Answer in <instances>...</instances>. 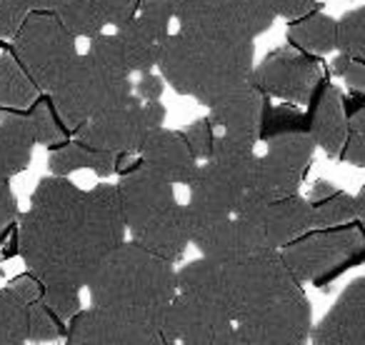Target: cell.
<instances>
[{
    "mask_svg": "<svg viewBox=\"0 0 365 345\" xmlns=\"http://www.w3.org/2000/svg\"><path fill=\"white\" fill-rule=\"evenodd\" d=\"M125 235L118 185L83 190L63 175H48L18 218V255L41 280L43 300L68 323L81 310V290Z\"/></svg>",
    "mask_w": 365,
    "mask_h": 345,
    "instance_id": "obj_1",
    "label": "cell"
},
{
    "mask_svg": "<svg viewBox=\"0 0 365 345\" xmlns=\"http://www.w3.org/2000/svg\"><path fill=\"white\" fill-rule=\"evenodd\" d=\"M178 290L218 305L233 323L305 293L280 250L240 260H213L200 255L178 270Z\"/></svg>",
    "mask_w": 365,
    "mask_h": 345,
    "instance_id": "obj_2",
    "label": "cell"
},
{
    "mask_svg": "<svg viewBox=\"0 0 365 345\" xmlns=\"http://www.w3.org/2000/svg\"><path fill=\"white\" fill-rule=\"evenodd\" d=\"M91 305L110 315L160 328L178 295L175 263L125 240L88 283Z\"/></svg>",
    "mask_w": 365,
    "mask_h": 345,
    "instance_id": "obj_3",
    "label": "cell"
},
{
    "mask_svg": "<svg viewBox=\"0 0 365 345\" xmlns=\"http://www.w3.org/2000/svg\"><path fill=\"white\" fill-rule=\"evenodd\" d=\"M158 71L178 96L193 98L210 108L253 78L255 46L253 41L203 36L178 28V33L168 36Z\"/></svg>",
    "mask_w": 365,
    "mask_h": 345,
    "instance_id": "obj_4",
    "label": "cell"
},
{
    "mask_svg": "<svg viewBox=\"0 0 365 345\" xmlns=\"http://www.w3.org/2000/svg\"><path fill=\"white\" fill-rule=\"evenodd\" d=\"M118 193L133 243L178 263L190 245V228L188 208L178 203L175 185L138 160L123 170Z\"/></svg>",
    "mask_w": 365,
    "mask_h": 345,
    "instance_id": "obj_5",
    "label": "cell"
},
{
    "mask_svg": "<svg viewBox=\"0 0 365 345\" xmlns=\"http://www.w3.org/2000/svg\"><path fill=\"white\" fill-rule=\"evenodd\" d=\"M133 93H135L133 71L113 31L93 38L88 51L78 56L61 86L48 96L68 130H78L98 113Z\"/></svg>",
    "mask_w": 365,
    "mask_h": 345,
    "instance_id": "obj_6",
    "label": "cell"
},
{
    "mask_svg": "<svg viewBox=\"0 0 365 345\" xmlns=\"http://www.w3.org/2000/svg\"><path fill=\"white\" fill-rule=\"evenodd\" d=\"M258 140L218 133L213 153L200 163L195 180L188 185V223L230 218L243 210L253 188Z\"/></svg>",
    "mask_w": 365,
    "mask_h": 345,
    "instance_id": "obj_7",
    "label": "cell"
},
{
    "mask_svg": "<svg viewBox=\"0 0 365 345\" xmlns=\"http://www.w3.org/2000/svg\"><path fill=\"white\" fill-rule=\"evenodd\" d=\"M280 255L300 285L313 283L323 288L348 268L363 263L365 233L358 220L338 228H313L285 245Z\"/></svg>",
    "mask_w": 365,
    "mask_h": 345,
    "instance_id": "obj_8",
    "label": "cell"
},
{
    "mask_svg": "<svg viewBox=\"0 0 365 345\" xmlns=\"http://www.w3.org/2000/svg\"><path fill=\"white\" fill-rule=\"evenodd\" d=\"M13 56L43 93H53L78 61V38L56 11H33L13 38Z\"/></svg>",
    "mask_w": 365,
    "mask_h": 345,
    "instance_id": "obj_9",
    "label": "cell"
},
{
    "mask_svg": "<svg viewBox=\"0 0 365 345\" xmlns=\"http://www.w3.org/2000/svg\"><path fill=\"white\" fill-rule=\"evenodd\" d=\"M263 143L265 153L258 155V163H255L253 188H250V198L243 205V210L250 205L273 203V200L298 195L310 160H313V153L318 148L308 130V123L270 133L263 138Z\"/></svg>",
    "mask_w": 365,
    "mask_h": 345,
    "instance_id": "obj_10",
    "label": "cell"
},
{
    "mask_svg": "<svg viewBox=\"0 0 365 345\" xmlns=\"http://www.w3.org/2000/svg\"><path fill=\"white\" fill-rule=\"evenodd\" d=\"M165 105L160 101H143L135 93L106 108L76 130V140L115 155H140L148 138L163 128Z\"/></svg>",
    "mask_w": 365,
    "mask_h": 345,
    "instance_id": "obj_11",
    "label": "cell"
},
{
    "mask_svg": "<svg viewBox=\"0 0 365 345\" xmlns=\"http://www.w3.org/2000/svg\"><path fill=\"white\" fill-rule=\"evenodd\" d=\"M180 31L255 41L275 21L270 0H170Z\"/></svg>",
    "mask_w": 365,
    "mask_h": 345,
    "instance_id": "obj_12",
    "label": "cell"
},
{
    "mask_svg": "<svg viewBox=\"0 0 365 345\" xmlns=\"http://www.w3.org/2000/svg\"><path fill=\"white\" fill-rule=\"evenodd\" d=\"M250 81L268 98H278L293 105H308L315 88L323 83V68L310 53L295 46H283L268 53L255 66Z\"/></svg>",
    "mask_w": 365,
    "mask_h": 345,
    "instance_id": "obj_13",
    "label": "cell"
},
{
    "mask_svg": "<svg viewBox=\"0 0 365 345\" xmlns=\"http://www.w3.org/2000/svg\"><path fill=\"white\" fill-rule=\"evenodd\" d=\"M313 335V308L305 293L270 305L235 323L233 345H308Z\"/></svg>",
    "mask_w": 365,
    "mask_h": 345,
    "instance_id": "obj_14",
    "label": "cell"
},
{
    "mask_svg": "<svg viewBox=\"0 0 365 345\" xmlns=\"http://www.w3.org/2000/svg\"><path fill=\"white\" fill-rule=\"evenodd\" d=\"M160 333L168 345H233L235 323L218 305L178 290Z\"/></svg>",
    "mask_w": 365,
    "mask_h": 345,
    "instance_id": "obj_15",
    "label": "cell"
},
{
    "mask_svg": "<svg viewBox=\"0 0 365 345\" xmlns=\"http://www.w3.org/2000/svg\"><path fill=\"white\" fill-rule=\"evenodd\" d=\"M173 21L175 16L170 0H143L138 16L125 28L115 31L133 76L153 73L158 68Z\"/></svg>",
    "mask_w": 365,
    "mask_h": 345,
    "instance_id": "obj_16",
    "label": "cell"
},
{
    "mask_svg": "<svg viewBox=\"0 0 365 345\" xmlns=\"http://www.w3.org/2000/svg\"><path fill=\"white\" fill-rule=\"evenodd\" d=\"M66 345H168L160 328L110 315L106 310H78L68 320Z\"/></svg>",
    "mask_w": 365,
    "mask_h": 345,
    "instance_id": "obj_17",
    "label": "cell"
},
{
    "mask_svg": "<svg viewBox=\"0 0 365 345\" xmlns=\"http://www.w3.org/2000/svg\"><path fill=\"white\" fill-rule=\"evenodd\" d=\"M245 220L255 228L263 245L268 250H283L288 243L298 240L308 230H313V213H310V200L303 195H290L273 203H258L245 208Z\"/></svg>",
    "mask_w": 365,
    "mask_h": 345,
    "instance_id": "obj_18",
    "label": "cell"
},
{
    "mask_svg": "<svg viewBox=\"0 0 365 345\" xmlns=\"http://www.w3.org/2000/svg\"><path fill=\"white\" fill-rule=\"evenodd\" d=\"M143 0H63L56 16L81 41H93L108 28L120 31L140 11Z\"/></svg>",
    "mask_w": 365,
    "mask_h": 345,
    "instance_id": "obj_19",
    "label": "cell"
},
{
    "mask_svg": "<svg viewBox=\"0 0 365 345\" xmlns=\"http://www.w3.org/2000/svg\"><path fill=\"white\" fill-rule=\"evenodd\" d=\"M313 345H365V275L338 295L330 310L313 325Z\"/></svg>",
    "mask_w": 365,
    "mask_h": 345,
    "instance_id": "obj_20",
    "label": "cell"
},
{
    "mask_svg": "<svg viewBox=\"0 0 365 345\" xmlns=\"http://www.w3.org/2000/svg\"><path fill=\"white\" fill-rule=\"evenodd\" d=\"M268 96L253 81L233 88L228 96L220 98L215 105L208 108V120L215 130L230 135H245L260 140V128L268 110Z\"/></svg>",
    "mask_w": 365,
    "mask_h": 345,
    "instance_id": "obj_21",
    "label": "cell"
},
{
    "mask_svg": "<svg viewBox=\"0 0 365 345\" xmlns=\"http://www.w3.org/2000/svg\"><path fill=\"white\" fill-rule=\"evenodd\" d=\"M140 163L155 170L173 185H190L200 170V160L193 155L180 130L158 128L140 150Z\"/></svg>",
    "mask_w": 365,
    "mask_h": 345,
    "instance_id": "obj_22",
    "label": "cell"
},
{
    "mask_svg": "<svg viewBox=\"0 0 365 345\" xmlns=\"http://www.w3.org/2000/svg\"><path fill=\"white\" fill-rule=\"evenodd\" d=\"M305 118H308V130L315 145L328 158H340L348 140V113H345L343 96L333 83L323 81L315 88Z\"/></svg>",
    "mask_w": 365,
    "mask_h": 345,
    "instance_id": "obj_23",
    "label": "cell"
},
{
    "mask_svg": "<svg viewBox=\"0 0 365 345\" xmlns=\"http://www.w3.org/2000/svg\"><path fill=\"white\" fill-rule=\"evenodd\" d=\"M36 138L23 110H0V178H13L31 165Z\"/></svg>",
    "mask_w": 365,
    "mask_h": 345,
    "instance_id": "obj_24",
    "label": "cell"
},
{
    "mask_svg": "<svg viewBox=\"0 0 365 345\" xmlns=\"http://www.w3.org/2000/svg\"><path fill=\"white\" fill-rule=\"evenodd\" d=\"M118 160L120 155L108 150H98L81 140H66L63 145L51 148L48 153V168L53 175H63L68 178L76 170H93L98 178H110L118 170Z\"/></svg>",
    "mask_w": 365,
    "mask_h": 345,
    "instance_id": "obj_25",
    "label": "cell"
},
{
    "mask_svg": "<svg viewBox=\"0 0 365 345\" xmlns=\"http://www.w3.org/2000/svg\"><path fill=\"white\" fill-rule=\"evenodd\" d=\"M310 213H313V228H338L358 220V200L355 195L338 190L328 180H318L310 188Z\"/></svg>",
    "mask_w": 365,
    "mask_h": 345,
    "instance_id": "obj_26",
    "label": "cell"
},
{
    "mask_svg": "<svg viewBox=\"0 0 365 345\" xmlns=\"http://www.w3.org/2000/svg\"><path fill=\"white\" fill-rule=\"evenodd\" d=\"M288 41L290 46L300 48L310 56H328V53L338 51V21L318 8L310 16L290 23Z\"/></svg>",
    "mask_w": 365,
    "mask_h": 345,
    "instance_id": "obj_27",
    "label": "cell"
},
{
    "mask_svg": "<svg viewBox=\"0 0 365 345\" xmlns=\"http://www.w3.org/2000/svg\"><path fill=\"white\" fill-rule=\"evenodd\" d=\"M28 310L31 300L23 298L11 283L0 288V345H31Z\"/></svg>",
    "mask_w": 365,
    "mask_h": 345,
    "instance_id": "obj_28",
    "label": "cell"
},
{
    "mask_svg": "<svg viewBox=\"0 0 365 345\" xmlns=\"http://www.w3.org/2000/svg\"><path fill=\"white\" fill-rule=\"evenodd\" d=\"M23 113H26V120H28V125H31V133L38 145L56 148L68 140V125L63 123V118L58 115L51 96L38 98V101L33 103L31 108H26Z\"/></svg>",
    "mask_w": 365,
    "mask_h": 345,
    "instance_id": "obj_29",
    "label": "cell"
},
{
    "mask_svg": "<svg viewBox=\"0 0 365 345\" xmlns=\"http://www.w3.org/2000/svg\"><path fill=\"white\" fill-rule=\"evenodd\" d=\"M345 113H348V140L340 153V160L365 168V96L355 93L350 101H345Z\"/></svg>",
    "mask_w": 365,
    "mask_h": 345,
    "instance_id": "obj_30",
    "label": "cell"
},
{
    "mask_svg": "<svg viewBox=\"0 0 365 345\" xmlns=\"http://www.w3.org/2000/svg\"><path fill=\"white\" fill-rule=\"evenodd\" d=\"M68 323L46 303L43 298L33 300L28 310V340L31 343H51V340L66 338Z\"/></svg>",
    "mask_w": 365,
    "mask_h": 345,
    "instance_id": "obj_31",
    "label": "cell"
},
{
    "mask_svg": "<svg viewBox=\"0 0 365 345\" xmlns=\"http://www.w3.org/2000/svg\"><path fill=\"white\" fill-rule=\"evenodd\" d=\"M338 51L355 61H365V6L338 18Z\"/></svg>",
    "mask_w": 365,
    "mask_h": 345,
    "instance_id": "obj_32",
    "label": "cell"
},
{
    "mask_svg": "<svg viewBox=\"0 0 365 345\" xmlns=\"http://www.w3.org/2000/svg\"><path fill=\"white\" fill-rule=\"evenodd\" d=\"M182 138L185 143L190 145L193 155L198 158L200 163L208 160L210 153H213V145H215V138H218V130L213 128V123L208 118H200V120H193L190 125L182 128Z\"/></svg>",
    "mask_w": 365,
    "mask_h": 345,
    "instance_id": "obj_33",
    "label": "cell"
},
{
    "mask_svg": "<svg viewBox=\"0 0 365 345\" xmlns=\"http://www.w3.org/2000/svg\"><path fill=\"white\" fill-rule=\"evenodd\" d=\"M31 13L23 0H0V41H13Z\"/></svg>",
    "mask_w": 365,
    "mask_h": 345,
    "instance_id": "obj_34",
    "label": "cell"
},
{
    "mask_svg": "<svg viewBox=\"0 0 365 345\" xmlns=\"http://www.w3.org/2000/svg\"><path fill=\"white\" fill-rule=\"evenodd\" d=\"M333 73L338 78H343L353 93L365 96V61H355V58H348L340 53L333 61Z\"/></svg>",
    "mask_w": 365,
    "mask_h": 345,
    "instance_id": "obj_35",
    "label": "cell"
},
{
    "mask_svg": "<svg viewBox=\"0 0 365 345\" xmlns=\"http://www.w3.org/2000/svg\"><path fill=\"white\" fill-rule=\"evenodd\" d=\"M18 218H21V213H18V203L11 188V178H0V243L6 240L8 230L13 228V223H16Z\"/></svg>",
    "mask_w": 365,
    "mask_h": 345,
    "instance_id": "obj_36",
    "label": "cell"
},
{
    "mask_svg": "<svg viewBox=\"0 0 365 345\" xmlns=\"http://www.w3.org/2000/svg\"><path fill=\"white\" fill-rule=\"evenodd\" d=\"M275 18H285V21H300V18L310 16L313 11H318V0H270Z\"/></svg>",
    "mask_w": 365,
    "mask_h": 345,
    "instance_id": "obj_37",
    "label": "cell"
},
{
    "mask_svg": "<svg viewBox=\"0 0 365 345\" xmlns=\"http://www.w3.org/2000/svg\"><path fill=\"white\" fill-rule=\"evenodd\" d=\"M163 88H165V81H163V76H155V71H153V73H143V76L138 78V83H135V96L143 98V101H148V103L160 101Z\"/></svg>",
    "mask_w": 365,
    "mask_h": 345,
    "instance_id": "obj_38",
    "label": "cell"
},
{
    "mask_svg": "<svg viewBox=\"0 0 365 345\" xmlns=\"http://www.w3.org/2000/svg\"><path fill=\"white\" fill-rule=\"evenodd\" d=\"M31 11H58L63 0H23Z\"/></svg>",
    "mask_w": 365,
    "mask_h": 345,
    "instance_id": "obj_39",
    "label": "cell"
},
{
    "mask_svg": "<svg viewBox=\"0 0 365 345\" xmlns=\"http://www.w3.org/2000/svg\"><path fill=\"white\" fill-rule=\"evenodd\" d=\"M355 200H358V223H360V228H363V233H365V185L358 190Z\"/></svg>",
    "mask_w": 365,
    "mask_h": 345,
    "instance_id": "obj_40",
    "label": "cell"
},
{
    "mask_svg": "<svg viewBox=\"0 0 365 345\" xmlns=\"http://www.w3.org/2000/svg\"><path fill=\"white\" fill-rule=\"evenodd\" d=\"M0 53H3V51H0Z\"/></svg>",
    "mask_w": 365,
    "mask_h": 345,
    "instance_id": "obj_41",
    "label": "cell"
}]
</instances>
